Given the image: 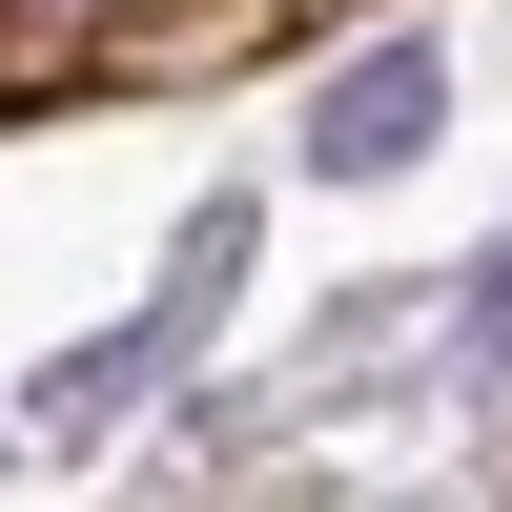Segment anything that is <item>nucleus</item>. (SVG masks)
<instances>
[{
	"label": "nucleus",
	"instance_id": "f257e3e1",
	"mask_svg": "<svg viewBox=\"0 0 512 512\" xmlns=\"http://www.w3.org/2000/svg\"><path fill=\"white\" fill-rule=\"evenodd\" d=\"M431 123H451V41H369V62L308 103V164L328 185H390V164H431Z\"/></svg>",
	"mask_w": 512,
	"mask_h": 512
},
{
	"label": "nucleus",
	"instance_id": "f03ea898",
	"mask_svg": "<svg viewBox=\"0 0 512 512\" xmlns=\"http://www.w3.org/2000/svg\"><path fill=\"white\" fill-rule=\"evenodd\" d=\"M41 21H82V0H41Z\"/></svg>",
	"mask_w": 512,
	"mask_h": 512
}]
</instances>
